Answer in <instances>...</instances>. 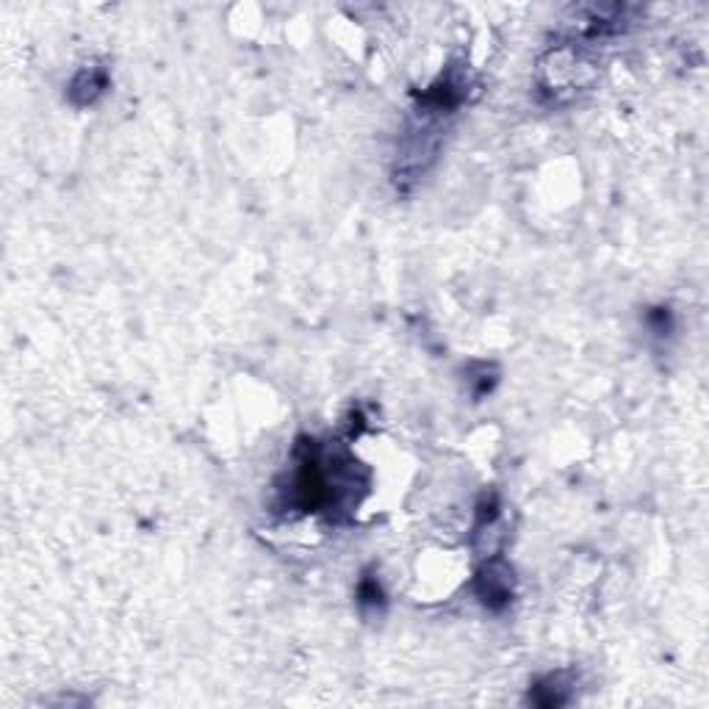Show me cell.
Returning a JSON list of instances; mask_svg holds the SVG:
<instances>
[{"instance_id": "cell-4", "label": "cell", "mask_w": 709, "mask_h": 709, "mask_svg": "<svg viewBox=\"0 0 709 709\" xmlns=\"http://www.w3.org/2000/svg\"><path fill=\"white\" fill-rule=\"evenodd\" d=\"M574 693H577L574 671H552V673H543L541 679L532 682L527 701L543 709H555V707H566V704L574 698Z\"/></svg>"}, {"instance_id": "cell-3", "label": "cell", "mask_w": 709, "mask_h": 709, "mask_svg": "<svg viewBox=\"0 0 709 709\" xmlns=\"http://www.w3.org/2000/svg\"><path fill=\"white\" fill-rule=\"evenodd\" d=\"M109 84H112V73L109 67L100 62L84 64L78 73L73 75L67 87V98L75 109H89V105L98 103L105 92H109Z\"/></svg>"}, {"instance_id": "cell-2", "label": "cell", "mask_w": 709, "mask_h": 709, "mask_svg": "<svg viewBox=\"0 0 709 709\" xmlns=\"http://www.w3.org/2000/svg\"><path fill=\"white\" fill-rule=\"evenodd\" d=\"M474 593L480 605L491 612H502L516 598V571L499 555H491L474 577Z\"/></svg>"}, {"instance_id": "cell-1", "label": "cell", "mask_w": 709, "mask_h": 709, "mask_svg": "<svg viewBox=\"0 0 709 709\" xmlns=\"http://www.w3.org/2000/svg\"><path fill=\"white\" fill-rule=\"evenodd\" d=\"M596 78V64L577 50L574 45H560L552 48L546 56L537 62V92L549 98L552 103L574 98L577 92L587 89Z\"/></svg>"}, {"instance_id": "cell-5", "label": "cell", "mask_w": 709, "mask_h": 709, "mask_svg": "<svg viewBox=\"0 0 709 709\" xmlns=\"http://www.w3.org/2000/svg\"><path fill=\"white\" fill-rule=\"evenodd\" d=\"M358 605L360 610H383L385 591L375 574H366L364 580L358 582Z\"/></svg>"}]
</instances>
